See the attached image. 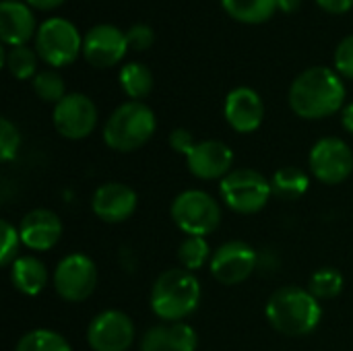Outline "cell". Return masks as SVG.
Returning <instances> with one entry per match:
<instances>
[{
  "mask_svg": "<svg viewBox=\"0 0 353 351\" xmlns=\"http://www.w3.org/2000/svg\"><path fill=\"white\" fill-rule=\"evenodd\" d=\"M172 219L184 234L205 238L217 230L221 221V209L209 192L184 190L172 203Z\"/></svg>",
  "mask_w": 353,
  "mask_h": 351,
  "instance_id": "obj_6",
  "label": "cell"
},
{
  "mask_svg": "<svg viewBox=\"0 0 353 351\" xmlns=\"http://www.w3.org/2000/svg\"><path fill=\"white\" fill-rule=\"evenodd\" d=\"M21 242L31 250H50L58 244L62 236V221L54 211L33 209L29 211L19 225Z\"/></svg>",
  "mask_w": 353,
  "mask_h": 351,
  "instance_id": "obj_17",
  "label": "cell"
},
{
  "mask_svg": "<svg viewBox=\"0 0 353 351\" xmlns=\"http://www.w3.org/2000/svg\"><path fill=\"white\" fill-rule=\"evenodd\" d=\"M188 170L201 180L225 178L232 172L234 151L223 141H201L186 155Z\"/></svg>",
  "mask_w": 353,
  "mask_h": 351,
  "instance_id": "obj_16",
  "label": "cell"
},
{
  "mask_svg": "<svg viewBox=\"0 0 353 351\" xmlns=\"http://www.w3.org/2000/svg\"><path fill=\"white\" fill-rule=\"evenodd\" d=\"M87 341L93 351H128L134 341V325L120 310H103L91 321Z\"/></svg>",
  "mask_w": 353,
  "mask_h": 351,
  "instance_id": "obj_11",
  "label": "cell"
},
{
  "mask_svg": "<svg viewBox=\"0 0 353 351\" xmlns=\"http://www.w3.org/2000/svg\"><path fill=\"white\" fill-rule=\"evenodd\" d=\"M319 6L333 14H343L353 6V0H316Z\"/></svg>",
  "mask_w": 353,
  "mask_h": 351,
  "instance_id": "obj_34",
  "label": "cell"
},
{
  "mask_svg": "<svg viewBox=\"0 0 353 351\" xmlns=\"http://www.w3.org/2000/svg\"><path fill=\"white\" fill-rule=\"evenodd\" d=\"M95 124L97 108L83 93H66V97L54 108V126L64 139H85L93 132Z\"/></svg>",
  "mask_w": 353,
  "mask_h": 351,
  "instance_id": "obj_12",
  "label": "cell"
},
{
  "mask_svg": "<svg viewBox=\"0 0 353 351\" xmlns=\"http://www.w3.org/2000/svg\"><path fill=\"white\" fill-rule=\"evenodd\" d=\"M33 91L39 99L43 101H52L58 103L66 97V87H64V79L54 72V70H43L37 72L33 77Z\"/></svg>",
  "mask_w": 353,
  "mask_h": 351,
  "instance_id": "obj_28",
  "label": "cell"
},
{
  "mask_svg": "<svg viewBox=\"0 0 353 351\" xmlns=\"http://www.w3.org/2000/svg\"><path fill=\"white\" fill-rule=\"evenodd\" d=\"M91 209L105 223L126 221L137 209V192L122 182H105L93 192Z\"/></svg>",
  "mask_w": 353,
  "mask_h": 351,
  "instance_id": "obj_15",
  "label": "cell"
},
{
  "mask_svg": "<svg viewBox=\"0 0 353 351\" xmlns=\"http://www.w3.org/2000/svg\"><path fill=\"white\" fill-rule=\"evenodd\" d=\"M62 2L64 0H27V4L37 8V10H52V8L60 6Z\"/></svg>",
  "mask_w": 353,
  "mask_h": 351,
  "instance_id": "obj_35",
  "label": "cell"
},
{
  "mask_svg": "<svg viewBox=\"0 0 353 351\" xmlns=\"http://www.w3.org/2000/svg\"><path fill=\"white\" fill-rule=\"evenodd\" d=\"M120 85H122L124 93L132 101H139V99H143V97H147L151 93V89H153V74H151V70L145 64L128 62L120 70Z\"/></svg>",
  "mask_w": 353,
  "mask_h": 351,
  "instance_id": "obj_23",
  "label": "cell"
},
{
  "mask_svg": "<svg viewBox=\"0 0 353 351\" xmlns=\"http://www.w3.org/2000/svg\"><path fill=\"white\" fill-rule=\"evenodd\" d=\"M170 145H172V149L176 151V153H184V155H188L192 149H194V137H192V132L190 130H186V128H176V130H172V134H170Z\"/></svg>",
  "mask_w": 353,
  "mask_h": 351,
  "instance_id": "obj_33",
  "label": "cell"
},
{
  "mask_svg": "<svg viewBox=\"0 0 353 351\" xmlns=\"http://www.w3.org/2000/svg\"><path fill=\"white\" fill-rule=\"evenodd\" d=\"M201 302V283L184 267L163 271L151 288V310L165 323H182Z\"/></svg>",
  "mask_w": 353,
  "mask_h": 351,
  "instance_id": "obj_3",
  "label": "cell"
},
{
  "mask_svg": "<svg viewBox=\"0 0 353 351\" xmlns=\"http://www.w3.org/2000/svg\"><path fill=\"white\" fill-rule=\"evenodd\" d=\"M221 197L225 205L236 211V213H259L267 203L269 197L273 194L271 182L256 170L242 168V170H232L223 180H221Z\"/></svg>",
  "mask_w": 353,
  "mask_h": 351,
  "instance_id": "obj_7",
  "label": "cell"
},
{
  "mask_svg": "<svg viewBox=\"0 0 353 351\" xmlns=\"http://www.w3.org/2000/svg\"><path fill=\"white\" fill-rule=\"evenodd\" d=\"M4 64L8 66V70L14 79H21V81L31 79V77H35V68H37V52H33L27 46L10 48Z\"/></svg>",
  "mask_w": 353,
  "mask_h": 351,
  "instance_id": "obj_27",
  "label": "cell"
},
{
  "mask_svg": "<svg viewBox=\"0 0 353 351\" xmlns=\"http://www.w3.org/2000/svg\"><path fill=\"white\" fill-rule=\"evenodd\" d=\"M310 170L323 184H341L353 172V153L350 145L337 137L321 139L308 157Z\"/></svg>",
  "mask_w": 353,
  "mask_h": 351,
  "instance_id": "obj_9",
  "label": "cell"
},
{
  "mask_svg": "<svg viewBox=\"0 0 353 351\" xmlns=\"http://www.w3.org/2000/svg\"><path fill=\"white\" fill-rule=\"evenodd\" d=\"M196 350V333L190 325L170 323L157 325L143 335L141 351H194Z\"/></svg>",
  "mask_w": 353,
  "mask_h": 351,
  "instance_id": "obj_19",
  "label": "cell"
},
{
  "mask_svg": "<svg viewBox=\"0 0 353 351\" xmlns=\"http://www.w3.org/2000/svg\"><path fill=\"white\" fill-rule=\"evenodd\" d=\"M310 184V178L304 170L288 166L275 172L271 180V190L281 201H298L306 194Z\"/></svg>",
  "mask_w": 353,
  "mask_h": 351,
  "instance_id": "obj_22",
  "label": "cell"
},
{
  "mask_svg": "<svg viewBox=\"0 0 353 351\" xmlns=\"http://www.w3.org/2000/svg\"><path fill=\"white\" fill-rule=\"evenodd\" d=\"M35 31V17L29 4L19 0L0 2V39L4 46H25ZM37 33V31H35Z\"/></svg>",
  "mask_w": 353,
  "mask_h": 351,
  "instance_id": "obj_18",
  "label": "cell"
},
{
  "mask_svg": "<svg viewBox=\"0 0 353 351\" xmlns=\"http://www.w3.org/2000/svg\"><path fill=\"white\" fill-rule=\"evenodd\" d=\"M223 10L240 23H265L277 10V0H221Z\"/></svg>",
  "mask_w": 353,
  "mask_h": 351,
  "instance_id": "obj_21",
  "label": "cell"
},
{
  "mask_svg": "<svg viewBox=\"0 0 353 351\" xmlns=\"http://www.w3.org/2000/svg\"><path fill=\"white\" fill-rule=\"evenodd\" d=\"M345 85L341 77L327 66H312L296 77L290 87L292 110L306 120L327 118L343 108Z\"/></svg>",
  "mask_w": 353,
  "mask_h": 351,
  "instance_id": "obj_1",
  "label": "cell"
},
{
  "mask_svg": "<svg viewBox=\"0 0 353 351\" xmlns=\"http://www.w3.org/2000/svg\"><path fill=\"white\" fill-rule=\"evenodd\" d=\"M10 281L25 296H37L48 285V269L35 257H19L10 265Z\"/></svg>",
  "mask_w": 353,
  "mask_h": 351,
  "instance_id": "obj_20",
  "label": "cell"
},
{
  "mask_svg": "<svg viewBox=\"0 0 353 351\" xmlns=\"http://www.w3.org/2000/svg\"><path fill=\"white\" fill-rule=\"evenodd\" d=\"M83 50V39L79 29L62 19V17H52L37 27L35 33V52L37 56L48 62L50 66H66L77 60V56Z\"/></svg>",
  "mask_w": 353,
  "mask_h": 351,
  "instance_id": "obj_5",
  "label": "cell"
},
{
  "mask_svg": "<svg viewBox=\"0 0 353 351\" xmlns=\"http://www.w3.org/2000/svg\"><path fill=\"white\" fill-rule=\"evenodd\" d=\"M335 68L341 77L353 79V35H347L335 50Z\"/></svg>",
  "mask_w": 353,
  "mask_h": 351,
  "instance_id": "obj_32",
  "label": "cell"
},
{
  "mask_svg": "<svg viewBox=\"0 0 353 351\" xmlns=\"http://www.w3.org/2000/svg\"><path fill=\"white\" fill-rule=\"evenodd\" d=\"M209 269L219 283L238 285L246 281L256 269V252L250 244L242 240L225 242L213 252Z\"/></svg>",
  "mask_w": 353,
  "mask_h": 351,
  "instance_id": "obj_10",
  "label": "cell"
},
{
  "mask_svg": "<svg viewBox=\"0 0 353 351\" xmlns=\"http://www.w3.org/2000/svg\"><path fill=\"white\" fill-rule=\"evenodd\" d=\"M228 124L242 134L254 132L265 118V103L261 95L250 87H236L225 97L223 108Z\"/></svg>",
  "mask_w": 353,
  "mask_h": 351,
  "instance_id": "obj_14",
  "label": "cell"
},
{
  "mask_svg": "<svg viewBox=\"0 0 353 351\" xmlns=\"http://www.w3.org/2000/svg\"><path fill=\"white\" fill-rule=\"evenodd\" d=\"M300 2H302V0H277V10H281V12H285V14H292V12L298 10Z\"/></svg>",
  "mask_w": 353,
  "mask_h": 351,
  "instance_id": "obj_36",
  "label": "cell"
},
{
  "mask_svg": "<svg viewBox=\"0 0 353 351\" xmlns=\"http://www.w3.org/2000/svg\"><path fill=\"white\" fill-rule=\"evenodd\" d=\"M211 248H209V242L201 236H188L180 248H178V259L182 263V267L186 271H199L203 269L207 263H211Z\"/></svg>",
  "mask_w": 353,
  "mask_h": 351,
  "instance_id": "obj_25",
  "label": "cell"
},
{
  "mask_svg": "<svg viewBox=\"0 0 353 351\" xmlns=\"http://www.w3.org/2000/svg\"><path fill=\"white\" fill-rule=\"evenodd\" d=\"M157 128L155 114L143 101H126L112 112L103 126V141L110 149L130 153L141 149Z\"/></svg>",
  "mask_w": 353,
  "mask_h": 351,
  "instance_id": "obj_4",
  "label": "cell"
},
{
  "mask_svg": "<svg viewBox=\"0 0 353 351\" xmlns=\"http://www.w3.org/2000/svg\"><path fill=\"white\" fill-rule=\"evenodd\" d=\"M126 33V41H128V48L137 50V52H143V50H149L155 41V33L149 25L145 23H137L132 27H128Z\"/></svg>",
  "mask_w": 353,
  "mask_h": 351,
  "instance_id": "obj_31",
  "label": "cell"
},
{
  "mask_svg": "<svg viewBox=\"0 0 353 351\" xmlns=\"http://www.w3.org/2000/svg\"><path fill=\"white\" fill-rule=\"evenodd\" d=\"M97 288V267L85 254L64 257L54 271V290L66 302H85Z\"/></svg>",
  "mask_w": 353,
  "mask_h": 351,
  "instance_id": "obj_8",
  "label": "cell"
},
{
  "mask_svg": "<svg viewBox=\"0 0 353 351\" xmlns=\"http://www.w3.org/2000/svg\"><path fill=\"white\" fill-rule=\"evenodd\" d=\"M128 52L126 33L114 25H95L83 37V56L91 66L110 68L118 64Z\"/></svg>",
  "mask_w": 353,
  "mask_h": 351,
  "instance_id": "obj_13",
  "label": "cell"
},
{
  "mask_svg": "<svg viewBox=\"0 0 353 351\" xmlns=\"http://www.w3.org/2000/svg\"><path fill=\"white\" fill-rule=\"evenodd\" d=\"M341 122H343V128H345L347 132H352L353 134V101L350 103V106H345V108H343Z\"/></svg>",
  "mask_w": 353,
  "mask_h": 351,
  "instance_id": "obj_37",
  "label": "cell"
},
{
  "mask_svg": "<svg viewBox=\"0 0 353 351\" xmlns=\"http://www.w3.org/2000/svg\"><path fill=\"white\" fill-rule=\"evenodd\" d=\"M0 230H2V250H0V263L4 267L12 265L17 261V252H19V244H21V234L17 232V228H12L6 219L0 221Z\"/></svg>",
  "mask_w": 353,
  "mask_h": 351,
  "instance_id": "obj_30",
  "label": "cell"
},
{
  "mask_svg": "<svg viewBox=\"0 0 353 351\" xmlns=\"http://www.w3.org/2000/svg\"><path fill=\"white\" fill-rule=\"evenodd\" d=\"M341 290H343V275L333 267H323L314 271L308 283V292L316 300H333L341 294Z\"/></svg>",
  "mask_w": 353,
  "mask_h": 351,
  "instance_id": "obj_26",
  "label": "cell"
},
{
  "mask_svg": "<svg viewBox=\"0 0 353 351\" xmlns=\"http://www.w3.org/2000/svg\"><path fill=\"white\" fill-rule=\"evenodd\" d=\"M19 145H21V134L17 126L8 118H2L0 120V159L2 161L14 159Z\"/></svg>",
  "mask_w": 353,
  "mask_h": 351,
  "instance_id": "obj_29",
  "label": "cell"
},
{
  "mask_svg": "<svg viewBox=\"0 0 353 351\" xmlns=\"http://www.w3.org/2000/svg\"><path fill=\"white\" fill-rule=\"evenodd\" d=\"M323 319L321 300L302 288H281L267 302V321L285 337H304L312 333Z\"/></svg>",
  "mask_w": 353,
  "mask_h": 351,
  "instance_id": "obj_2",
  "label": "cell"
},
{
  "mask_svg": "<svg viewBox=\"0 0 353 351\" xmlns=\"http://www.w3.org/2000/svg\"><path fill=\"white\" fill-rule=\"evenodd\" d=\"M14 351H72L68 341L56 333V331H50V329H35V331H29L25 333L19 343H17V350Z\"/></svg>",
  "mask_w": 353,
  "mask_h": 351,
  "instance_id": "obj_24",
  "label": "cell"
}]
</instances>
